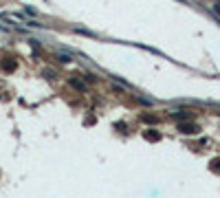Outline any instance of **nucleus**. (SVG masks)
<instances>
[{"label":"nucleus","mask_w":220,"mask_h":198,"mask_svg":"<svg viewBox=\"0 0 220 198\" xmlns=\"http://www.w3.org/2000/svg\"><path fill=\"white\" fill-rule=\"evenodd\" d=\"M183 132H194V126H180Z\"/></svg>","instance_id":"1"}]
</instances>
